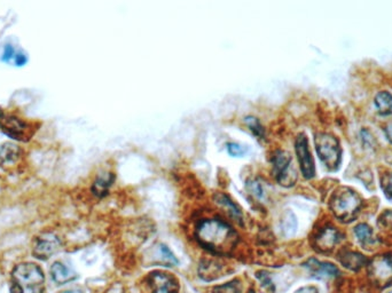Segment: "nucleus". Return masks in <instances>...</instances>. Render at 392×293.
<instances>
[{
  "instance_id": "obj_1",
  "label": "nucleus",
  "mask_w": 392,
  "mask_h": 293,
  "mask_svg": "<svg viewBox=\"0 0 392 293\" xmlns=\"http://www.w3.org/2000/svg\"><path fill=\"white\" fill-rule=\"evenodd\" d=\"M196 239L201 245L217 254H230L239 242L235 230L219 219L201 221L196 227Z\"/></svg>"
},
{
  "instance_id": "obj_2",
  "label": "nucleus",
  "mask_w": 392,
  "mask_h": 293,
  "mask_svg": "<svg viewBox=\"0 0 392 293\" xmlns=\"http://www.w3.org/2000/svg\"><path fill=\"white\" fill-rule=\"evenodd\" d=\"M329 206L336 219L343 223H352L360 213L362 199L353 189L342 187L331 196Z\"/></svg>"
},
{
  "instance_id": "obj_3",
  "label": "nucleus",
  "mask_w": 392,
  "mask_h": 293,
  "mask_svg": "<svg viewBox=\"0 0 392 293\" xmlns=\"http://www.w3.org/2000/svg\"><path fill=\"white\" fill-rule=\"evenodd\" d=\"M319 159L329 171H336L341 165L342 149L340 141L329 133H319L315 138Z\"/></svg>"
},
{
  "instance_id": "obj_4",
  "label": "nucleus",
  "mask_w": 392,
  "mask_h": 293,
  "mask_svg": "<svg viewBox=\"0 0 392 293\" xmlns=\"http://www.w3.org/2000/svg\"><path fill=\"white\" fill-rule=\"evenodd\" d=\"M369 279L373 285L379 289L390 287L392 284V254H381L367 263Z\"/></svg>"
},
{
  "instance_id": "obj_5",
  "label": "nucleus",
  "mask_w": 392,
  "mask_h": 293,
  "mask_svg": "<svg viewBox=\"0 0 392 293\" xmlns=\"http://www.w3.org/2000/svg\"><path fill=\"white\" fill-rule=\"evenodd\" d=\"M273 174L277 178V182L284 187H291L297 181V172L295 170L293 159L289 152L284 150H277L274 154Z\"/></svg>"
},
{
  "instance_id": "obj_6",
  "label": "nucleus",
  "mask_w": 392,
  "mask_h": 293,
  "mask_svg": "<svg viewBox=\"0 0 392 293\" xmlns=\"http://www.w3.org/2000/svg\"><path fill=\"white\" fill-rule=\"evenodd\" d=\"M12 283L44 285L45 274L36 263H20L12 272Z\"/></svg>"
},
{
  "instance_id": "obj_7",
  "label": "nucleus",
  "mask_w": 392,
  "mask_h": 293,
  "mask_svg": "<svg viewBox=\"0 0 392 293\" xmlns=\"http://www.w3.org/2000/svg\"><path fill=\"white\" fill-rule=\"evenodd\" d=\"M295 149H296L298 163H300V168H301L303 176L306 179L313 178L315 174V166L313 159H312L311 152L308 148L306 135H298L296 142H295Z\"/></svg>"
},
{
  "instance_id": "obj_8",
  "label": "nucleus",
  "mask_w": 392,
  "mask_h": 293,
  "mask_svg": "<svg viewBox=\"0 0 392 293\" xmlns=\"http://www.w3.org/2000/svg\"><path fill=\"white\" fill-rule=\"evenodd\" d=\"M149 293H178L179 283L176 277L164 272H154L149 274Z\"/></svg>"
},
{
  "instance_id": "obj_9",
  "label": "nucleus",
  "mask_w": 392,
  "mask_h": 293,
  "mask_svg": "<svg viewBox=\"0 0 392 293\" xmlns=\"http://www.w3.org/2000/svg\"><path fill=\"white\" fill-rule=\"evenodd\" d=\"M0 130L14 140L27 141L32 135L30 126L26 121H21L20 118L8 117L0 121Z\"/></svg>"
},
{
  "instance_id": "obj_10",
  "label": "nucleus",
  "mask_w": 392,
  "mask_h": 293,
  "mask_svg": "<svg viewBox=\"0 0 392 293\" xmlns=\"http://www.w3.org/2000/svg\"><path fill=\"white\" fill-rule=\"evenodd\" d=\"M341 233L331 226L325 227L315 235L313 239L315 249L320 253H329L341 241Z\"/></svg>"
},
{
  "instance_id": "obj_11",
  "label": "nucleus",
  "mask_w": 392,
  "mask_h": 293,
  "mask_svg": "<svg viewBox=\"0 0 392 293\" xmlns=\"http://www.w3.org/2000/svg\"><path fill=\"white\" fill-rule=\"evenodd\" d=\"M61 246V242L57 236L46 234L39 237L34 247V256L39 260H48L53 254L58 252Z\"/></svg>"
},
{
  "instance_id": "obj_12",
  "label": "nucleus",
  "mask_w": 392,
  "mask_h": 293,
  "mask_svg": "<svg viewBox=\"0 0 392 293\" xmlns=\"http://www.w3.org/2000/svg\"><path fill=\"white\" fill-rule=\"evenodd\" d=\"M304 267L310 272L312 277L318 280H331L340 275V270L333 263H322L317 259H310L304 263Z\"/></svg>"
},
{
  "instance_id": "obj_13",
  "label": "nucleus",
  "mask_w": 392,
  "mask_h": 293,
  "mask_svg": "<svg viewBox=\"0 0 392 293\" xmlns=\"http://www.w3.org/2000/svg\"><path fill=\"white\" fill-rule=\"evenodd\" d=\"M338 260L341 263L342 266L348 268L352 272H359V270L367 266L369 260L365 256H362V253L355 252V251H349L344 250L338 254Z\"/></svg>"
},
{
  "instance_id": "obj_14",
  "label": "nucleus",
  "mask_w": 392,
  "mask_h": 293,
  "mask_svg": "<svg viewBox=\"0 0 392 293\" xmlns=\"http://www.w3.org/2000/svg\"><path fill=\"white\" fill-rule=\"evenodd\" d=\"M52 280L55 281L58 285L69 283L77 279V275L74 270L66 266L60 261L53 263L51 267Z\"/></svg>"
},
{
  "instance_id": "obj_15",
  "label": "nucleus",
  "mask_w": 392,
  "mask_h": 293,
  "mask_svg": "<svg viewBox=\"0 0 392 293\" xmlns=\"http://www.w3.org/2000/svg\"><path fill=\"white\" fill-rule=\"evenodd\" d=\"M215 199L224 210H226L227 212L230 213V216L235 221L242 223V212H241L240 208L228 196L225 195V194H217Z\"/></svg>"
},
{
  "instance_id": "obj_16",
  "label": "nucleus",
  "mask_w": 392,
  "mask_h": 293,
  "mask_svg": "<svg viewBox=\"0 0 392 293\" xmlns=\"http://www.w3.org/2000/svg\"><path fill=\"white\" fill-rule=\"evenodd\" d=\"M355 235L359 243L362 246H365V249L369 247V246L374 245L376 243L372 228L369 225H366V223H359L358 226H355Z\"/></svg>"
},
{
  "instance_id": "obj_17",
  "label": "nucleus",
  "mask_w": 392,
  "mask_h": 293,
  "mask_svg": "<svg viewBox=\"0 0 392 293\" xmlns=\"http://www.w3.org/2000/svg\"><path fill=\"white\" fill-rule=\"evenodd\" d=\"M378 112L382 116L391 115L392 114V94L389 92H380L374 100Z\"/></svg>"
},
{
  "instance_id": "obj_18",
  "label": "nucleus",
  "mask_w": 392,
  "mask_h": 293,
  "mask_svg": "<svg viewBox=\"0 0 392 293\" xmlns=\"http://www.w3.org/2000/svg\"><path fill=\"white\" fill-rule=\"evenodd\" d=\"M19 156H20V149L13 143H6L0 148V164L10 165L17 162Z\"/></svg>"
},
{
  "instance_id": "obj_19",
  "label": "nucleus",
  "mask_w": 392,
  "mask_h": 293,
  "mask_svg": "<svg viewBox=\"0 0 392 293\" xmlns=\"http://www.w3.org/2000/svg\"><path fill=\"white\" fill-rule=\"evenodd\" d=\"M112 181H114V176L112 173H106V174L99 176L95 181L93 188H92L95 195L98 196V197H104V196L107 195L109 187L112 185Z\"/></svg>"
},
{
  "instance_id": "obj_20",
  "label": "nucleus",
  "mask_w": 392,
  "mask_h": 293,
  "mask_svg": "<svg viewBox=\"0 0 392 293\" xmlns=\"http://www.w3.org/2000/svg\"><path fill=\"white\" fill-rule=\"evenodd\" d=\"M219 274L220 267L217 266L213 261H206L204 265L202 263L199 267V276L202 277L203 280H216L220 276Z\"/></svg>"
},
{
  "instance_id": "obj_21",
  "label": "nucleus",
  "mask_w": 392,
  "mask_h": 293,
  "mask_svg": "<svg viewBox=\"0 0 392 293\" xmlns=\"http://www.w3.org/2000/svg\"><path fill=\"white\" fill-rule=\"evenodd\" d=\"M10 293H46L44 285L12 283Z\"/></svg>"
},
{
  "instance_id": "obj_22",
  "label": "nucleus",
  "mask_w": 392,
  "mask_h": 293,
  "mask_svg": "<svg viewBox=\"0 0 392 293\" xmlns=\"http://www.w3.org/2000/svg\"><path fill=\"white\" fill-rule=\"evenodd\" d=\"M213 293H242V287L237 281H232L228 283L219 285L213 289Z\"/></svg>"
},
{
  "instance_id": "obj_23",
  "label": "nucleus",
  "mask_w": 392,
  "mask_h": 293,
  "mask_svg": "<svg viewBox=\"0 0 392 293\" xmlns=\"http://www.w3.org/2000/svg\"><path fill=\"white\" fill-rule=\"evenodd\" d=\"M246 124L248 125V128L251 130L255 135H257L258 138H261L264 134V130L262 128L261 123L258 121L257 118L255 117H247L246 118Z\"/></svg>"
},
{
  "instance_id": "obj_24",
  "label": "nucleus",
  "mask_w": 392,
  "mask_h": 293,
  "mask_svg": "<svg viewBox=\"0 0 392 293\" xmlns=\"http://www.w3.org/2000/svg\"><path fill=\"white\" fill-rule=\"evenodd\" d=\"M227 150L230 152V155L240 157L247 152V148L244 145H237V143H228L227 145Z\"/></svg>"
},
{
  "instance_id": "obj_25",
  "label": "nucleus",
  "mask_w": 392,
  "mask_h": 293,
  "mask_svg": "<svg viewBox=\"0 0 392 293\" xmlns=\"http://www.w3.org/2000/svg\"><path fill=\"white\" fill-rule=\"evenodd\" d=\"M382 189L384 192V195L389 199H392V173L391 174H386L382 179Z\"/></svg>"
},
{
  "instance_id": "obj_26",
  "label": "nucleus",
  "mask_w": 392,
  "mask_h": 293,
  "mask_svg": "<svg viewBox=\"0 0 392 293\" xmlns=\"http://www.w3.org/2000/svg\"><path fill=\"white\" fill-rule=\"evenodd\" d=\"M159 250H161L164 259L166 260V263H169V265H177V263H178V260L176 259V256H173V253L171 252L166 245H161Z\"/></svg>"
},
{
  "instance_id": "obj_27",
  "label": "nucleus",
  "mask_w": 392,
  "mask_h": 293,
  "mask_svg": "<svg viewBox=\"0 0 392 293\" xmlns=\"http://www.w3.org/2000/svg\"><path fill=\"white\" fill-rule=\"evenodd\" d=\"M380 226H382L383 230H392V212H386L383 214L380 219Z\"/></svg>"
},
{
  "instance_id": "obj_28",
  "label": "nucleus",
  "mask_w": 392,
  "mask_h": 293,
  "mask_svg": "<svg viewBox=\"0 0 392 293\" xmlns=\"http://www.w3.org/2000/svg\"><path fill=\"white\" fill-rule=\"evenodd\" d=\"M13 55L14 48H12L10 45H7L5 50H3V57H1V59H3V61H6L7 62V61H10V59L13 58Z\"/></svg>"
},
{
  "instance_id": "obj_29",
  "label": "nucleus",
  "mask_w": 392,
  "mask_h": 293,
  "mask_svg": "<svg viewBox=\"0 0 392 293\" xmlns=\"http://www.w3.org/2000/svg\"><path fill=\"white\" fill-rule=\"evenodd\" d=\"M15 63L19 67H22V65L27 63V57L23 53H17V57H15Z\"/></svg>"
},
{
  "instance_id": "obj_30",
  "label": "nucleus",
  "mask_w": 392,
  "mask_h": 293,
  "mask_svg": "<svg viewBox=\"0 0 392 293\" xmlns=\"http://www.w3.org/2000/svg\"><path fill=\"white\" fill-rule=\"evenodd\" d=\"M295 293H319L318 289L315 287H303L298 289Z\"/></svg>"
},
{
  "instance_id": "obj_31",
  "label": "nucleus",
  "mask_w": 392,
  "mask_h": 293,
  "mask_svg": "<svg viewBox=\"0 0 392 293\" xmlns=\"http://www.w3.org/2000/svg\"><path fill=\"white\" fill-rule=\"evenodd\" d=\"M386 138L392 143V125H389L388 128H386Z\"/></svg>"
},
{
  "instance_id": "obj_32",
  "label": "nucleus",
  "mask_w": 392,
  "mask_h": 293,
  "mask_svg": "<svg viewBox=\"0 0 392 293\" xmlns=\"http://www.w3.org/2000/svg\"><path fill=\"white\" fill-rule=\"evenodd\" d=\"M60 293H84V292H83V291L81 290H78V289H74V290H67Z\"/></svg>"
},
{
  "instance_id": "obj_33",
  "label": "nucleus",
  "mask_w": 392,
  "mask_h": 293,
  "mask_svg": "<svg viewBox=\"0 0 392 293\" xmlns=\"http://www.w3.org/2000/svg\"><path fill=\"white\" fill-rule=\"evenodd\" d=\"M3 112H1V109H0V118H3Z\"/></svg>"
},
{
  "instance_id": "obj_34",
  "label": "nucleus",
  "mask_w": 392,
  "mask_h": 293,
  "mask_svg": "<svg viewBox=\"0 0 392 293\" xmlns=\"http://www.w3.org/2000/svg\"><path fill=\"white\" fill-rule=\"evenodd\" d=\"M248 293H255V291H254V290H251V291H249V292H248Z\"/></svg>"
},
{
  "instance_id": "obj_35",
  "label": "nucleus",
  "mask_w": 392,
  "mask_h": 293,
  "mask_svg": "<svg viewBox=\"0 0 392 293\" xmlns=\"http://www.w3.org/2000/svg\"><path fill=\"white\" fill-rule=\"evenodd\" d=\"M389 293H392V291H390V292H389Z\"/></svg>"
}]
</instances>
